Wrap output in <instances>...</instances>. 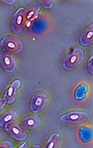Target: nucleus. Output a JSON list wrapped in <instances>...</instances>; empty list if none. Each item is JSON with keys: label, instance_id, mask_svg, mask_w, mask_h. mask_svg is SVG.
Masks as SVG:
<instances>
[{"label": "nucleus", "instance_id": "nucleus-9", "mask_svg": "<svg viewBox=\"0 0 93 148\" xmlns=\"http://www.w3.org/2000/svg\"><path fill=\"white\" fill-rule=\"evenodd\" d=\"M41 123V119L39 116L32 115L23 118L21 120L20 126L23 130H32L39 127Z\"/></svg>", "mask_w": 93, "mask_h": 148}, {"label": "nucleus", "instance_id": "nucleus-8", "mask_svg": "<svg viewBox=\"0 0 93 148\" xmlns=\"http://www.w3.org/2000/svg\"><path fill=\"white\" fill-rule=\"evenodd\" d=\"M21 85V82L20 79H15L12 82L11 85L8 88L3 95V99L6 101V103L12 104L14 102L17 97V92Z\"/></svg>", "mask_w": 93, "mask_h": 148}, {"label": "nucleus", "instance_id": "nucleus-12", "mask_svg": "<svg viewBox=\"0 0 93 148\" xmlns=\"http://www.w3.org/2000/svg\"><path fill=\"white\" fill-rule=\"evenodd\" d=\"M17 118V113L14 110H8L0 116V126L5 127L10 123L14 122Z\"/></svg>", "mask_w": 93, "mask_h": 148}, {"label": "nucleus", "instance_id": "nucleus-5", "mask_svg": "<svg viewBox=\"0 0 93 148\" xmlns=\"http://www.w3.org/2000/svg\"><path fill=\"white\" fill-rule=\"evenodd\" d=\"M88 118V113L86 112L72 111L62 115L60 120L65 123L78 124L85 121Z\"/></svg>", "mask_w": 93, "mask_h": 148}, {"label": "nucleus", "instance_id": "nucleus-3", "mask_svg": "<svg viewBox=\"0 0 93 148\" xmlns=\"http://www.w3.org/2000/svg\"><path fill=\"white\" fill-rule=\"evenodd\" d=\"M25 14L26 9L24 8H19L14 13L11 19L10 26L12 31L14 34H20L23 31V28L26 24L25 21Z\"/></svg>", "mask_w": 93, "mask_h": 148}, {"label": "nucleus", "instance_id": "nucleus-11", "mask_svg": "<svg viewBox=\"0 0 93 148\" xmlns=\"http://www.w3.org/2000/svg\"><path fill=\"white\" fill-rule=\"evenodd\" d=\"M40 12V6L37 3H33L30 4L26 9L25 14V21L27 22H31L37 17Z\"/></svg>", "mask_w": 93, "mask_h": 148}, {"label": "nucleus", "instance_id": "nucleus-18", "mask_svg": "<svg viewBox=\"0 0 93 148\" xmlns=\"http://www.w3.org/2000/svg\"><path fill=\"white\" fill-rule=\"evenodd\" d=\"M28 143H23V144L20 145L19 147H17V148H28Z\"/></svg>", "mask_w": 93, "mask_h": 148}, {"label": "nucleus", "instance_id": "nucleus-10", "mask_svg": "<svg viewBox=\"0 0 93 148\" xmlns=\"http://www.w3.org/2000/svg\"><path fill=\"white\" fill-rule=\"evenodd\" d=\"M93 41V24L90 23L81 33L79 38L80 44L83 46H87Z\"/></svg>", "mask_w": 93, "mask_h": 148}, {"label": "nucleus", "instance_id": "nucleus-7", "mask_svg": "<svg viewBox=\"0 0 93 148\" xmlns=\"http://www.w3.org/2000/svg\"><path fill=\"white\" fill-rule=\"evenodd\" d=\"M0 64L3 69L9 73H13L17 67L13 56L3 50L0 51Z\"/></svg>", "mask_w": 93, "mask_h": 148}, {"label": "nucleus", "instance_id": "nucleus-14", "mask_svg": "<svg viewBox=\"0 0 93 148\" xmlns=\"http://www.w3.org/2000/svg\"><path fill=\"white\" fill-rule=\"evenodd\" d=\"M41 5L46 9H50L53 6L54 1V0H44V1H40Z\"/></svg>", "mask_w": 93, "mask_h": 148}, {"label": "nucleus", "instance_id": "nucleus-6", "mask_svg": "<svg viewBox=\"0 0 93 148\" xmlns=\"http://www.w3.org/2000/svg\"><path fill=\"white\" fill-rule=\"evenodd\" d=\"M6 132L14 139L22 141L27 138V133L21 127L19 124L12 122L5 126Z\"/></svg>", "mask_w": 93, "mask_h": 148}, {"label": "nucleus", "instance_id": "nucleus-1", "mask_svg": "<svg viewBox=\"0 0 93 148\" xmlns=\"http://www.w3.org/2000/svg\"><path fill=\"white\" fill-rule=\"evenodd\" d=\"M84 58V51L80 48H74L71 53L65 57L63 61V69L68 71H71L76 69Z\"/></svg>", "mask_w": 93, "mask_h": 148}, {"label": "nucleus", "instance_id": "nucleus-4", "mask_svg": "<svg viewBox=\"0 0 93 148\" xmlns=\"http://www.w3.org/2000/svg\"><path fill=\"white\" fill-rule=\"evenodd\" d=\"M48 101V97L45 92L39 91L32 95L30 101V109L31 112L37 113L44 109Z\"/></svg>", "mask_w": 93, "mask_h": 148}, {"label": "nucleus", "instance_id": "nucleus-15", "mask_svg": "<svg viewBox=\"0 0 93 148\" xmlns=\"http://www.w3.org/2000/svg\"><path fill=\"white\" fill-rule=\"evenodd\" d=\"M0 148H13V146L10 142L3 141L0 143Z\"/></svg>", "mask_w": 93, "mask_h": 148}, {"label": "nucleus", "instance_id": "nucleus-17", "mask_svg": "<svg viewBox=\"0 0 93 148\" xmlns=\"http://www.w3.org/2000/svg\"><path fill=\"white\" fill-rule=\"evenodd\" d=\"M6 101L4 100V99L0 98V111L3 109V107L5 106V105H6Z\"/></svg>", "mask_w": 93, "mask_h": 148}, {"label": "nucleus", "instance_id": "nucleus-19", "mask_svg": "<svg viewBox=\"0 0 93 148\" xmlns=\"http://www.w3.org/2000/svg\"><path fill=\"white\" fill-rule=\"evenodd\" d=\"M3 2L6 3H7V4L11 5L12 3L15 2V1H14V0H10V1H8V0H6V1H3Z\"/></svg>", "mask_w": 93, "mask_h": 148}, {"label": "nucleus", "instance_id": "nucleus-13", "mask_svg": "<svg viewBox=\"0 0 93 148\" xmlns=\"http://www.w3.org/2000/svg\"><path fill=\"white\" fill-rule=\"evenodd\" d=\"M60 135L58 133L52 134L45 142L43 148H59Z\"/></svg>", "mask_w": 93, "mask_h": 148}, {"label": "nucleus", "instance_id": "nucleus-16", "mask_svg": "<svg viewBox=\"0 0 93 148\" xmlns=\"http://www.w3.org/2000/svg\"><path fill=\"white\" fill-rule=\"evenodd\" d=\"M87 69H88L89 73L92 75V56H91L87 61Z\"/></svg>", "mask_w": 93, "mask_h": 148}, {"label": "nucleus", "instance_id": "nucleus-2", "mask_svg": "<svg viewBox=\"0 0 93 148\" xmlns=\"http://www.w3.org/2000/svg\"><path fill=\"white\" fill-rule=\"evenodd\" d=\"M0 46L3 50L10 54H19L23 51V41L13 36H6L0 41Z\"/></svg>", "mask_w": 93, "mask_h": 148}, {"label": "nucleus", "instance_id": "nucleus-20", "mask_svg": "<svg viewBox=\"0 0 93 148\" xmlns=\"http://www.w3.org/2000/svg\"><path fill=\"white\" fill-rule=\"evenodd\" d=\"M31 148H41V147L39 145H34L32 146V147Z\"/></svg>", "mask_w": 93, "mask_h": 148}]
</instances>
